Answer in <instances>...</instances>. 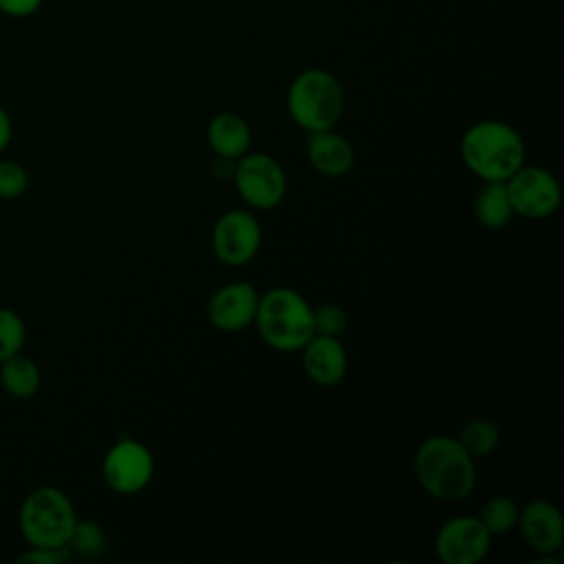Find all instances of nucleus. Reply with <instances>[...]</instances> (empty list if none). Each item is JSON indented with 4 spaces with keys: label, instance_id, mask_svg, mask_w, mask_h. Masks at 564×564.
<instances>
[{
    "label": "nucleus",
    "instance_id": "1a4fd4ad",
    "mask_svg": "<svg viewBox=\"0 0 564 564\" xmlns=\"http://www.w3.org/2000/svg\"><path fill=\"white\" fill-rule=\"evenodd\" d=\"M262 245L258 218L247 209H229L220 214L212 229V249L227 267H242L256 258Z\"/></svg>",
    "mask_w": 564,
    "mask_h": 564
},
{
    "label": "nucleus",
    "instance_id": "393cba45",
    "mask_svg": "<svg viewBox=\"0 0 564 564\" xmlns=\"http://www.w3.org/2000/svg\"><path fill=\"white\" fill-rule=\"evenodd\" d=\"M44 0H0V13L9 18H31L40 11Z\"/></svg>",
    "mask_w": 564,
    "mask_h": 564
},
{
    "label": "nucleus",
    "instance_id": "7ed1b4c3",
    "mask_svg": "<svg viewBox=\"0 0 564 564\" xmlns=\"http://www.w3.org/2000/svg\"><path fill=\"white\" fill-rule=\"evenodd\" d=\"M253 324L262 341L282 352L300 350L315 335L313 306L289 286H275L260 295Z\"/></svg>",
    "mask_w": 564,
    "mask_h": 564
},
{
    "label": "nucleus",
    "instance_id": "4468645a",
    "mask_svg": "<svg viewBox=\"0 0 564 564\" xmlns=\"http://www.w3.org/2000/svg\"><path fill=\"white\" fill-rule=\"evenodd\" d=\"M306 159L315 172L328 178L344 176L355 163V150L350 141L337 134L333 128L311 132L306 143Z\"/></svg>",
    "mask_w": 564,
    "mask_h": 564
},
{
    "label": "nucleus",
    "instance_id": "4be33fe9",
    "mask_svg": "<svg viewBox=\"0 0 564 564\" xmlns=\"http://www.w3.org/2000/svg\"><path fill=\"white\" fill-rule=\"evenodd\" d=\"M29 187V172L13 159H0V198H20Z\"/></svg>",
    "mask_w": 564,
    "mask_h": 564
},
{
    "label": "nucleus",
    "instance_id": "b1692460",
    "mask_svg": "<svg viewBox=\"0 0 564 564\" xmlns=\"http://www.w3.org/2000/svg\"><path fill=\"white\" fill-rule=\"evenodd\" d=\"M70 557V551L64 549H44V546H29L22 551L15 562L18 564H62Z\"/></svg>",
    "mask_w": 564,
    "mask_h": 564
},
{
    "label": "nucleus",
    "instance_id": "f8f14e48",
    "mask_svg": "<svg viewBox=\"0 0 564 564\" xmlns=\"http://www.w3.org/2000/svg\"><path fill=\"white\" fill-rule=\"evenodd\" d=\"M516 527L527 546L538 555L557 553L564 542V518L549 500H533L520 509Z\"/></svg>",
    "mask_w": 564,
    "mask_h": 564
},
{
    "label": "nucleus",
    "instance_id": "6ab92c4d",
    "mask_svg": "<svg viewBox=\"0 0 564 564\" xmlns=\"http://www.w3.org/2000/svg\"><path fill=\"white\" fill-rule=\"evenodd\" d=\"M460 445L474 456V458H480V456H487L491 454L498 443H500V432L496 427L494 421L489 419H471L465 423V427L460 430V436H458Z\"/></svg>",
    "mask_w": 564,
    "mask_h": 564
},
{
    "label": "nucleus",
    "instance_id": "0eeeda50",
    "mask_svg": "<svg viewBox=\"0 0 564 564\" xmlns=\"http://www.w3.org/2000/svg\"><path fill=\"white\" fill-rule=\"evenodd\" d=\"M509 203L516 216L529 220H542L555 214L560 207V183L555 176L540 165H520L505 181Z\"/></svg>",
    "mask_w": 564,
    "mask_h": 564
},
{
    "label": "nucleus",
    "instance_id": "dca6fc26",
    "mask_svg": "<svg viewBox=\"0 0 564 564\" xmlns=\"http://www.w3.org/2000/svg\"><path fill=\"white\" fill-rule=\"evenodd\" d=\"M0 386L13 399H31L42 386V372L31 357L18 352L0 361Z\"/></svg>",
    "mask_w": 564,
    "mask_h": 564
},
{
    "label": "nucleus",
    "instance_id": "20e7f679",
    "mask_svg": "<svg viewBox=\"0 0 564 564\" xmlns=\"http://www.w3.org/2000/svg\"><path fill=\"white\" fill-rule=\"evenodd\" d=\"M75 522L77 513L70 498L53 485L29 491L18 511V529L29 546L64 549Z\"/></svg>",
    "mask_w": 564,
    "mask_h": 564
},
{
    "label": "nucleus",
    "instance_id": "f3484780",
    "mask_svg": "<svg viewBox=\"0 0 564 564\" xmlns=\"http://www.w3.org/2000/svg\"><path fill=\"white\" fill-rule=\"evenodd\" d=\"M474 214H476L478 223L491 231L502 229L511 220L513 209L509 203L505 181H485L482 189L476 196Z\"/></svg>",
    "mask_w": 564,
    "mask_h": 564
},
{
    "label": "nucleus",
    "instance_id": "9b49d317",
    "mask_svg": "<svg viewBox=\"0 0 564 564\" xmlns=\"http://www.w3.org/2000/svg\"><path fill=\"white\" fill-rule=\"evenodd\" d=\"M260 293L249 282H231L220 286L207 302V319L225 333H236L253 324Z\"/></svg>",
    "mask_w": 564,
    "mask_h": 564
},
{
    "label": "nucleus",
    "instance_id": "ddd939ff",
    "mask_svg": "<svg viewBox=\"0 0 564 564\" xmlns=\"http://www.w3.org/2000/svg\"><path fill=\"white\" fill-rule=\"evenodd\" d=\"M300 350H302V366L313 383L333 388L346 377L348 355L344 344L337 337L315 333Z\"/></svg>",
    "mask_w": 564,
    "mask_h": 564
},
{
    "label": "nucleus",
    "instance_id": "f257e3e1",
    "mask_svg": "<svg viewBox=\"0 0 564 564\" xmlns=\"http://www.w3.org/2000/svg\"><path fill=\"white\" fill-rule=\"evenodd\" d=\"M414 476L432 498L458 502L476 487V463L456 436L434 434L414 454Z\"/></svg>",
    "mask_w": 564,
    "mask_h": 564
},
{
    "label": "nucleus",
    "instance_id": "f03ea898",
    "mask_svg": "<svg viewBox=\"0 0 564 564\" xmlns=\"http://www.w3.org/2000/svg\"><path fill=\"white\" fill-rule=\"evenodd\" d=\"M524 154L520 132L498 119L469 126L460 139L465 165L482 181H507L524 163Z\"/></svg>",
    "mask_w": 564,
    "mask_h": 564
},
{
    "label": "nucleus",
    "instance_id": "39448f33",
    "mask_svg": "<svg viewBox=\"0 0 564 564\" xmlns=\"http://www.w3.org/2000/svg\"><path fill=\"white\" fill-rule=\"evenodd\" d=\"M286 108L291 119L308 134L335 128L344 110L341 84L324 68H306L293 77L286 90Z\"/></svg>",
    "mask_w": 564,
    "mask_h": 564
},
{
    "label": "nucleus",
    "instance_id": "412c9836",
    "mask_svg": "<svg viewBox=\"0 0 564 564\" xmlns=\"http://www.w3.org/2000/svg\"><path fill=\"white\" fill-rule=\"evenodd\" d=\"M26 341L24 319L13 308H0V361L22 352Z\"/></svg>",
    "mask_w": 564,
    "mask_h": 564
},
{
    "label": "nucleus",
    "instance_id": "a211bd4d",
    "mask_svg": "<svg viewBox=\"0 0 564 564\" xmlns=\"http://www.w3.org/2000/svg\"><path fill=\"white\" fill-rule=\"evenodd\" d=\"M518 513L520 509L509 496H494L482 505L478 520L485 524L489 535L496 538L507 535L518 524Z\"/></svg>",
    "mask_w": 564,
    "mask_h": 564
},
{
    "label": "nucleus",
    "instance_id": "5701e85b",
    "mask_svg": "<svg viewBox=\"0 0 564 564\" xmlns=\"http://www.w3.org/2000/svg\"><path fill=\"white\" fill-rule=\"evenodd\" d=\"M348 326V315L337 304H319L313 308V330L317 335L339 337Z\"/></svg>",
    "mask_w": 564,
    "mask_h": 564
},
{
    "label": "nucleus",
    "instance_id": "a878e982",
    "mask_svg": "<svg viewBox=\"0 0 564 564\" xmlns=\"http://www.w3.org/2000/svg\"><path fill=\"white\" fill-rule=\"evenodd\" d=\"M13 139V121L11 115L7 112L4 106H0V152H4L9 148Z\"/></svg>",
    "mask_w": 564,
    "mask_h": 564
},
{
    "label": "nucleus",
    "instance_id": "2eb2a0df",
    "mask_svg": "<svg viewBox=\"0 0 564 564\" xmlns=\"http://www.w3.org/2000/svg\"><path fill=\"white\" fill-rule=\"evenodd\" d=\"M209 148L225 161H236L251 145V128L236 112H218L207 126Z\"/></svg>",
    "mask_w": 564,
    "mask_h": 564
},
{
    "label": "nucleus",
    "instance_id": "423d86ee",
    "mask_svg": "<svg viewBox=\"0 0 564 564\" xmlns=\"http://www.w3.org/2000/svg\"><path fill=\"white\" fill-rule=\"evenodd\" d=\"M234 183L240 198L253 209H273L286 194L284 167L264 152H245L236 159Z\"/></svg>",
    "mask_w": 564,
    "mask_h": 564
},
{
    "label": "nucleus",
    "instance_id": "6e6552de",
    "mask_svg": "<svg viewBox=\"0 0 564 564\" xmlns=\"http://www.w3.org/2000/svg\"><path fill=\"white\" fill-rule=\"evenodd\" d=\"M154 474L152 452L137 438L123 436L104 456L101 476L104 482L121 496L139 494L148 487Z\"/></svg>",
    "mask_w": 564,
    "mask_h": 564
},
{
    "label": "nucleus",
    "instance_id": "9d476101",
    "mask_svg": "<svg viewBox=\"0 0 564 564\" xmlns=\"http://www.w3.org/2000/svg\"><path fill=\"white\" fill-rule=\"evenodd\" d=\"M491 535L476 516H456L447 520L436 538V557L445 564H478L489 553Z\"/></svg>",
    "mask_w": 564,
    "mask_h": 564
},
{
    "label": "nucleus",
    "instance_id": "aec40b11",
    "mask_svg": "<svg viewBox=\"0 0 564 564\" xmlns=\"http://www.w3.org/2000/svg\"><path fill=\"white\" fill-rule=\"evenodd\" d=\"M68 551L70 555H82V557H97L106 549V535L104 529L93 522V520H79L75 522V529L68 538Z\"/></svg>",
    "mask_w": 564,
    "mask_h": 564
}]
</instances>
